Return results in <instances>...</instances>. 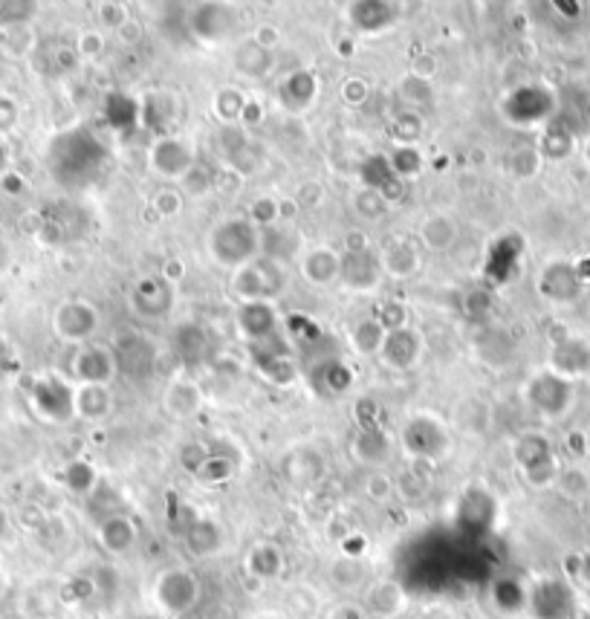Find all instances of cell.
Segmentation results:
<instances>
[{
    "mask_svg": "<svg viewBox=\"0 0 590 619\" xmlns=\"http://www.w3.org/2000/svg\"><path fill=\"white\" fill-rule=\"evenodd\" d=\"M209 252L220 267L241 270L261 258V232L249 223V217L220 220L209 235Z\"/></svg>",
    "mask_w": 590,
    "mask_h": 619,
    "instance_id": "obj_1",
    "label": "cell"
},
{
    "mask_svg": "<svg viewBox=\"0 0 590 619\" xmlns=\"http://www.w3.org/2000/svg\"><path fill=\"white\" fill-rule=\"evenodd\" d=\"M232 290H235L243 301H272L275 296H281V290H284V270H281L278 261L261 255V258H255L252 264L235 270Z\"/></svg>",
    "mask_w": 590,
    "mask_h": 619,
    "instance_id": "obj_2",
    "label": "cell"
},
{
    "mask_svg": "<svg viewBox=\"0 0 590 619\" xmlns=\"http://www.w3.org/2000/svg\"><path fill=\"white\" fill-rule=\"evenodd\" d=\"M148 162L162 180H186L188 171L197 165L191 145L180 136H160L148 151Z\"/></svg>",
    "mask_w": 590,
    "mask_h": 619,
    "instance_id": "obj_3",
    "label": "cell"
},
{
    "mask_svg": "<svg viewBox=\"0 0 590 619\" xmlns=\"http://www.w3.org/2000/svg\"><path fill=\"white\" fill-rule=\"evenodd\" d=\"M113 362H116V371L122 377L145 379L151 377L154 368H157V348H154L151 339H145L139 333H128L116 342Z\"/></svg>",
    "mask_w": 590,
    "mask_h": 619,
    "instance_id": "obj_4",
    "label": "cell"
},
{
    "mask_svg": "<svg viewBox=\"0 0 590 619\" xmlns=\"http://www.w3.org/2000/svg\"><path fill=\"white\" fill-rule=\"evenodd\" d=\"M403 446L414 458H440L449 449V434L437 420L420 414L403 426Z\"/></svg>",
    "mask_w": 590,
    "mask_h": 619,
    "instance_id": "obj_5",
    "label": "cell"
},
{
    "mask_svg": "<svg viewBox=\"0 0 590 619\" xmlns=\"http://www.w3.org/2000/svg\"><path fill=\"white\" fill-rule=\"evenodd\" d=\"M249 350H252L255 365L261 368V374H264L272 385H281V388L293 385V356H290V348H287L278 336H269L264 342H255V345H249Z\"/></svg>",
    "mask_w": 590,
    "mask_h": 619,
    "instance_id": "obj_6",
    "label": "cell"
},
{
    "mask_svg": "<svg viewBox=\"0 0 590 619\" xmlns=\"http://www.w3.org/2000/svg\"><path fill=\"white\" fill-rule=\"evenodd\" d=\"M131 307L142 319H162L174 307V290L162 275L139 278L131 287Z\"/></svg>",
    "mask_w": 590,
    "mask_h": 619,
    "instance_id": "obj_7",
    "label": "cell"
},
{
    "mask_svg": "<svg viewBox=\"0 0 590 619\" xmlns=\"http://www.w3.org/2000/svg\"><path fill=\"white\" fill-rule=\"evenodd\" d=\"M342 284L350 293H371L382 281V264L371 249L359 252H342V270H339Z\"/></svg>",
    "mask_w": 590,
    "mask_h": 619,
    "instance_id": "obj_8",
    "label": "cell"
},
{
    "mask_svg": "<svg viewBox=\"0 0 590 619\" xmlns=\"http://www.w3.org/2000/svg\"><path fill=\"white\" fill-rule=\"evenodd\" d=\"M99 327V310L87 301H67L55 313V333L64 342H87Z\"/></svg>",
    "mask_w": 590,
    "mask_h": 619,
    "instance_id": "obj_9",
    "label": "cell"
},
{
    "mask_svg": "<svg viewBox=\"0 0 590 619\" xmlns=\"http://www.w3.org/2000/svg\"><path fill=\"white\" fill-rule=\"evenodd\" d=\"M420 353H423V336L414 330V327H400V330H391L382 342V362L394 371H408L420 362Z\"/></svg>",
    "mask_w": 590,
    "mask_h": 619,
    "instance_id": "obj_10",
    "label": "cell"
},
{
    "mask_svg": "<svg viewBox=\"0 0 590 619\" xmlns=\"http://www.w3.org/2000/svg\"><path fill=\"white\" fill-rule=\"evenodd\" d=\"M275 327H278V313L272 301H243L238 310V330L249 345L275 336Z\"/></svg>",
    "mask_w": 590,
    "mask_h": 619,
    "instance_id": "obj_11",
    "label": "cell"
},
{
    "mask_svg": "<svg viewBox=\"0 0 590 619\" xmlns=\"http://www.w3.org/2000/svg\"><path fill=\"white\" fill-rule=\"evenodd\" d=\"M316 96H319V81H316L313 73H307V70H295V73H290V76L284 79V84L278 87V102L290 110V113L307 110L316 102Z\"/></svg>",
    "mask_w": 590,
    "mask_h": 619,
    "instance_id": "obj_12",
    "label": "cell"
},
{
    "mask_svg": "<svg viewBox=\"0 0 590 619\" xmlns=\"http://www.w3.org/2000/svg\"><path fill=\"white\" fill-rule=\"evenodd\" d=\"M350 24L365 32V35H376L382 29H388L397 21V6L394 3H376V0H365V3H350Z\"/></svg>",
    "mask_w": 590,
    "mask_h": 619,
    "instance_id": "obj_13",
    "label": "cell"
},
{
    "mask_svg": "<svg viewBox=\"0 0 590 619\" xmlns=\"http://www.w3.org/2000/svg\"><path fill=\"white\" fill-rule=\"evenodd\" d=\"M116 374L113 350L105 348H84L76 356V377L81 385H108Z\"/></svg>",
    "mask_w": 590,
    "mask_h": 619,
    "instance_id": "obj_14",
    "label": "cell"
},
{
    "mask_svg": "<svg viewBox=\"0 0 590 619\" xmlns=\"http://www.w3.org/2000/svg\"><path fill=\"white\" fill-rule=\"evenodd\" d=\"M339 270H342V255L330 246H319L313 249L304 261H301V272L313 287H330L333 281H339Z\"/></svg>",
    "mask_w": 590,
    "mask_h": 619,
    "instance_id": "obj_15",
    "label": "cell"
},
{
    "mask_svg": "<svg viewBox=\"0 0 590 619\" xmlns=\"http://www.w3.org/2000/svg\"><path fill=\"white\" fill-rule=\"evenodd\" d=\"M38 411L50 420H67L76 411V394L64 388L61 382H38Z\"/></svg>",
    "mask_w": 590,
    "mask_h": 619,
    "instance_id": "obj_16",
    "label": "cell"
},
{
    "mask_svg": "<svg viewBox=\"0 0 590 619\" xmlns=\"http://www.w3.org/2000/svg\"><path fill=\"white\" fill-rule=\"evenodd\" d=\"M171 348H174V356L183 362V365H197L203 356H206V348H209V336L200 324H183L171 333Z\"/></svg>",
    "mask_w": 590,
    "mask_h": 619,
    "instance_id": "obj_17",
    "label": "cell"
},
{
    "mask_svg": "<svg viewBox=\"0 0 590 619\" xmlns=\"http://www.w3.org/2000/svg\"><path fill=\"white\" fill-rule=\"evenodd\" d=\"M191 29H194V35H200L206 41H217L232 29V12L220 3L197 6V12L191 15Z\"/></svg>",
    "mask_w": 590,
    "mask_h": 619,
    "instance_id": "obj_18",
    "label": "cell"
},
{
    "mask_svg": "<svg viewBox=\"0 0 590 619\" xmlns=\"http://www.w3.org/2000/svg\"><path fill=\"white\" fill-rule=\"evenodd\" d=\"M382 272H388L391 278H408V275H414L417 272V267H420V258H417V249L411 246L408 241H403V238H397V241L385 243V249H382Z\"/></svg>",
    "mask_w": 590,
    "mask_h": 619,
    "instance_id": "obj_19",
    "label": "cell"
},
{
    "mask_svg": "<svg viewBox=\"0 0 590 619\" xmlns=\"http://www.w3.org/2000/svg\"><path fill=\"white\" fill-rule=\"evenodd\" d=\"M113 411L110 385H81L76 391V414L84 420H105Z\"/></svg>",
    "mask_w": 590,
    "mask_h": 619,
    "instance_id": "obj_20",
    "label": "cell"
},
{
    "mask_svg": "<svg viewBox=\"0 0 590 619\" xmlns=\"http://www.w3.org/2000/svg\"><path fill=\"white\" fill-rule=\"evenodd\" d=\"M200 405H203V394H200V388H197L194 382L180 379V382H171V385H168V391H165V408H168V414H174V417H191V414L200 411Z\"/></svg>",
    "mask_w": 590,
    "mask_h": 619,
    "instance_id": "obj_21",
    "label": "cell"
},
{
    "mask_svg": "<svg viewBox=\"0 0 590 619\" xmlns=\"http://www.w3.org/2000/svg\"><path fill=\"white\" fill-rule=\"evenodd\" d=\"M235 67L241 76H249V79H264L269 70H272V50H264L261 44H255L252 38L243 41L235 53Z\"/></svg>",
    "mask_w": 590,
    "mask_h": 619,
    "instance_id": "obj_22",
    "label": "cell"
},
{
    "mask_svg": "<svg viewBox=\"0 0 590 619\" xmlns=\"http://www.w3.org/2000/svg\"><path fill=\"white\" fill-rule=\"evenodd\" d=\"M353 452L356 458L371 463V466H379L385 460L391 458V440L382 429H368L356 434V443H353Z\"/></svg>",
    "mask_w": 590,
    "mask_h": 619,
    "instance_id": "obj_23",
    "label": "cell"
},
{
    "mask_svg": "<svg viewBox=\"0 0 590 619\" xmlns=\"http://www.w3.org/2000/svg\"><path fill=\"white\" fill-rule=\"evenodd\" d=\"M457 235H460V232H457V223L446 215H431L429 220L423 223V229H420L423 243H426L429 249H434V252L452 249L457 243Z\"/></svg>",
    "mask_w": 590,
    "mask_h": 619,
    "instance_id": "obj_24",
    "label": "cell"
},
{
    "mask_svg": "<svg viewBox=\"0 0 590 619\" xmlns=\"http://www.w3.org/2000/svg\"><path fill=\"white\" fill-rule=\"evenodd\" d=\"M136 530L128 518H110L102 527V544L110 553H128L134 547Z\"/></svg>",
    "mask_w": 590,
    "mask_h": 619,
    "instance_id": "obj_25",
    "label": "cell"
},
{
    "mask_svg": "<svg viewBox=\"0 0 590 619\" xmlns=\"http://www.w3.org/2000/svg\"><path fill=\"white\" fill-rule=\"evenodd\" d=\"M246 570L258 579H272L281 570V553L272 544H258L249 556H246Z\"/></svg>",
    "mask_w": 590,
    "mask_h": 619,
    "instance_id": "obj_26",
    "label": "cell"
},
{
    "mask_svg": "<svg viewBox=\"0 0 590 619\" xmlns=\"http://www.w3.org/2000/svg\"><path fill=\"white\" fill-rule=\"evenodd\" d=\"M385 327L376 322V319H365V322L356 324L353 330V348L362 356H376L382 350V342H385Z\"/></svg>",
    "mask_w": 590,
    "mask_h": 619,
    "instance_id": "obj_27",
    "label": "cell"
},
{
    "mask_svg": "<svg viewBox=\"0 0 590 619\" xmlns=\"http://www.w3.org/2000/svg\"><path fill=\"white\" fill-rule=\"evenodd\" d=\"M287 475L293 484H310L322 475V458L316 452H293L287 458Z\"/></svg>",
    "mask_w": 590,
    "mask_h": 619,
    "instance_id": "obj_28",
    "label": "cell"
},
{
    "mask_svg": "<svg viewBox=\"0 0 590 619\" xmlns=\"http://www.w3.org/2000/svg\"><path fill=\"white\" fill-rule=\"evenodd\" d=\"M388 165L400 180H414L423 171V154L414 145H400L388 154Z\"/></svg>",
    "mask_w": 590,
    "mask_h": 619,
    "instance_id": "obj_29",
    "label": "cell"
},
{
    "mask_svg": "<svg viewBox=\"0 0 590 619\" xmlns=\"http://www.w3.org/2000/svg\"><path fill=\"white\" fill-rule=\"evenodd\" d=\"M371 605H374V611L379 617H394L403 608V591L394 582H382L371 593Z\"/></svg>",
    "mask_w": 590,
    "mask_h": 619,
    "instance_id": "obj_30",
    "label": "cell"
},
{
    "mask_svg": "<svg viewBox=\"0 0 590 619\" xmlns=\"http://www.w3.org/2000/svg\"><path fill=\"white\" fill-rule=\"evenodd\" d=\"M243 108H246V99L241 96V90L235 87H226L215 96V113L220 122H238L243 116Z\"/></svg>",
    "mask_w": 590,
    "mask_h": 619,
    "instance_id": "obj_31",
    "label": "cell"
},
{
    "mask_svg": "<svg viewBox=\"0 0 590 619\" xmlns=\"http://www.w3.org/2000/svg\"><path fill=\"white\" fill-rule=\"evenodd\" d=\"M350 385H353V371H350L348 365H342V362H327V365H322V388L327 394L339 397V394L348 391Z\"/></svg>",
    "mask_w": 590,
    "mask_h": 619,
    "instance_id": "obj_32",
    "label": "cell"
},
{
    "mask_svg": "<svg viewBox=\"0 0 590 619\" xmlns=\"http://www.w3.org/2000/svg\"><path fill=\"white\" fill-rule=\"evenodd\" d=\"M278 217H281V209H278V200H275V197H258V200L249 206V223H252L255 229L275 226Z\"/></svg>",
    "mask_w": 590,
    "mask_h": 619,
    "instance_id": "obj_33",
    "label": "cell"
},
{
    "mask_svg": "<svg viewBox=\"0 0 590 619\" xmlns=\"http://www.w3.org/2000/svg\"><path fill=\"white\" fill-rule=\"evenodd\" d=\"M64 481H67V486H70L73 492L84 495V492H90V486L96 484V469H93L90 463H84V460H76V463L67 466Z\"/></svg>",
    "mask_w": 590,
    "mask_h": 619,
    "instance_id": "obj_34",
    "label": "cell"
},
{
    "mask_svg": "<svg viewBox=\"0 0 590 619\" xmlns=\"http://www.w3.org/2000/svg\"><path fill=\"white\" fill-rule=\"evenodd\" d=\"M391 131H394V136H397L403 145H411L417 136L423 134V119H420L417 113H411V110H403L400 116H394Z\"/></svg>",
    "mask_w": 590,
    "mask_h": 619,
    "instance_id": "obj_35",
    "label": "cell"
},
{
    "mask_svg": "<svg viewBox=\"0 0 590 619\" xmlns=\"http://www.w3.org/2000/svg\"><path fill=\"white\" fill-rule=\"evenodd\" d=\"M388 206H391V203L374 189H365L356 197V212L365 217V220H379V217L385 215Z\"/></svg>",
    "mask_w": 590,
    "mask_h": 619,
    "instance_id": "obj_36",
    "label": "cell"
},
{
    "mask_svg": "<svg viewBox=\"0 0 590 619\" xmlns=\"http://www.w3.org/2000/svg\"><path fill=\"white\" fill-rule=\"evenodd\" d=\"M362 576H365V570H362V565H359V559H342L339 565L333 567V579H336V585H342V588H356L359 582H362Z\"/></svg>",
    "mask_w": 590,
    "mask_h": 619,
    "instance_id": "obj_37",
    "label": "cell"
},
{
    "mask_svg": "<svg viewBox=\"0 0 590 619\" xmlns=\"http://www.w3.org/2000/svg\"><path fill=\"white\" fill-rule=\"evenodd\" d=\"M356 423H359V431L368 429H382V408L376 400H359L356 403Z\"/></svg>",
    "mask_w": 590,
    "mask_h": 619,
    "instance_id": "obj_38",
    "label": "cell"
},
{
    "mask_svg": "<svg viewBox=\"0 0 590 619\" xmlns=\"http://www.w3.org/2000/svg\"><path fill=\"white\" fill-rule=\"evenodd\" d=\"M229 475H232V466H229V460L226 458H206L203 469L197 472V478H200V481H206V484L229 481Z\"/></svg>",
    "mask_w": 590,
    "mask_h": 619,
    "instance_id": "obj_39",
    "label": "cell"
},
{
    "mask_svg": "<svg viewBox=\"0 0 590 619\" xmlns=\"http://www.w3.org/2000/svg\"><path fill=\"white\" fill-rule=\"evenodd\" d=\"M99 12H102V15H99V18H102V24L113 29V32H119V29L131 21V15H128V6H125V3H102V6H99Z\"/></svg>",
    "mask_w": 590,
    "mask_h": 619,
    "instance_id": "obj_40",
    "label": "cell"
},
{
    "mask_svg": "<svg viewBox=\"0 0 590 619\" xmlns=\"http://www.w3.org/2000/svg\"><path fill=\"white\" fill-rule=\"evenodd\" d=\"M154 209H157V215L160 217H174L180 215V209H183V197H180V191H157L154 194Z\"/></svg>",
    "mask_w": 590,
    "mask_h": 619,
    "instance_id": "obj_41",
    "label": "cell"
},
{
    "mask_svg": "<svg viewBox=\"0 0 590 619\" xmlns=\"http://www.w3.org/2000/svg\"><path fill=\"white\" fill-rule=\"evenodd\" d=\"M322 197H324V189L316 183V180L301 183L298 191H295V203H298V206H304V209H316V206L322 203Z\"/></svg>",
    "mask_w": 590,
    "mask_h": 619,
    "instance_id": "obj_42",
    "label": "cell"
},
{
    "mask_svg": "<svg viewBox=\"0 0 590 619\" xmlns=\"http://www.w3.org/2000/svg\"><path fill=\"white\" fill-rule=\"evenodd\" d=\"M376 322L385 327V333L408 327V324H405V307H400V304H385V307L379 310V319H376Z\"/></svg>",
    "mask_w": 590,
    "mask_h": 619,
    "instance_id": "obj_43",
    "label": "cell"
},
{
    "mask_svg": "<svg viewBox=\"0 0 590 619\" xmlns=\"http://www.w3.org/2000/svg\"><path fill=\"white\" fill-rule=\"evenodd\" d=\"M79 53L84 55V58H96V55L105 53V38H102V32H81Z\"/></svg>",
    "mask_w": 590,
    "mask_h": 619,
    "instance_id": "obj_44",
    "label": "cell"
},
{
    "mask_svg": "<svg viewBox=\"0 0 590 619\" xmlns=\"http://www.w3.org/2000/svg\"><path fill=\"white\" fill-rule=\"evenodd\" d=\"M365 492H368V498L371 501H388V495H391V481L385 478V475H371L368 478V484H365Z\"/></svg>",
    "mask_w": 590,
    "mask_h": 619,
    "instance_id": "obj_45",
    "label": "cell"
},
{
    "mask_svg": "<svg viewBox=\"0 0 590 619\" xmlns=\"http://www.w3.org/2000/svg\"><path fill=\"white\" fill-rule=\"evenodd\" d=\"M345 102L348 105H365V99H368V81H362V79H350L348 84H345Z\"/></svg>",
    "mask_w": 590,
    "mask_h": 619,
    "instance_id": "obj_46",
    "label": "cell"
},
{
    "mask_svg": "<svg viewBox=\"0 0 590 619\" xmlns=\"http://www.w3.org/2000/svg\"><path fill=\"white\" fill-rule=\"evenodd\" d=\"M252 41H255V44H261L264 50H272V47L278 44V29L269 27V24H264V27L255 29V35H252Z\"/></svg>",
    "mask_w": 590,
    "mask_h": 619,
    "instance_id": "obj_47",
    "label": "cell"
},
{
    "mask_svg": "<svg viewBox=\"0 0 590 619\" xmlns=\"http://www.w3.org/2000/svg\"><path fill=\"white\" fill-rule=\"evenodd\" d=\"M241 119L246 122V125H258V122L264 119V108H261L258 102H246Z\"/></svg>",
    "mask_w": 590,
    "mask_h": 619,
    "instance_id": "obj_48",
    "label": "cell"
},
{
    "mask_svg": "<svg viewBox=\"0 0 590 619\" xmlns=\"http://www.w3.org/2000/svg\"><path fill=\"white\" fill-rule=\"evenodd\" d=\"M116 35H119L122 41H139V35H142V29H139V24H136L134 18H131V21H128L125 27H122V29H119V32H116Z\"/></svg>",
    "mask_w": 590,
    "mask_h": 619,
    "instance_id": "obj_49",
    "label": "cell"
},
{
    "mask_svg": "<svg viewBox=\"0 0 590 619\" xmlns=\"http://www.w3.org/2000/svg\"><path fill=\"white\" fill-rule=\"evenodd\" d=\"M183 270H186V267H183V261H168V264H165V272H162V278L171 284L174 278H183Z\"/></svg>",
    "mask_w": 590,
    "mask_h": 619,
    "instance_id": "obj_50",
    "label": "cell"
},
{
    "mask_svg": "<svg viewBox=\"0 0 590 619\" xmlns=\"http://www.w3.org/2000/svg\"><path fill=\"white\" fill-rule=\"evenodd\" d=\"M330 619H365V617H362V611H359V608H353V605H342V608H336V611L330 614Z\"/></svg>",
    "mask_w": 590,
    "mask_h": 619,
    "instance_id": "obj_51",
    "label": "cell"
},
{
    "mask_svg": "<svg viewBox=\"0 0 590 619\" xmlns=\"http://www.w3.org/2000/svg\"><path fill=\"white\" fill-rule=\"evenodd\" d=\"M3 527H6V518L0 515V533H3Z\"/></svg>",
    "mask_w": 590,
    "mask_h": 619,
    "instance_id": "obj_52",
    "label": "cell"
},
{
    "mask_svg": "<svg viewBox=\"0 0 590 619\" xmlns=\"http://www.w3.org/2000/svg\"><path fill=\"white\" fill-rule=\"evenodd\" d=\"M365 619H391V617H379V614H371V617H365Z\"/></svg>",
    "mask_w": 590,
    "mask_h": 619,
    "instance_id": "obj_53",
    "label": "cell"
}]
</instances>
